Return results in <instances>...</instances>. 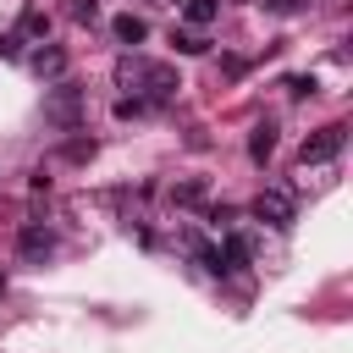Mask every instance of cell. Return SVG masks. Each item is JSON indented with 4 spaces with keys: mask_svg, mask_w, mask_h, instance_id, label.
Masks as SVG:
<instances>
[{
    "mask_svg": "<svg viewBox=\"0 0 353 353\" xmlns=\"http://www.w3.org/2000/svg\"><path fill=\"white\" fill-rule=\"evenodd\" d=\"M116 88H132V94H138V99L154 110V105H171L182 83H176V72H171V66H160V61L121 55V61H116Z\"/></svg>",
    "mask_w": 353,
    "mask_h": 353,
    "instance_id": "1",
    "label": "cell"
},
{
    "mask_svg": "<svg viewBox=\"0 0 353 353\" xmlns=\"http://www.w3.org/2000/svg\"><path fill=\"white\" fill-rule=\"evenodd\" d=\"M44 121L61 127V132H77V127H83V88H77L72 77H55V83L44 88Z\"/></svg>",
    "mask_w": 353,
    "mask_h": 353,
    "instance_id": "2",
    "label": "cell"
},
{
    "mask_svg": "<svg viewBox=\"0 0 353 353\" xmlns=\"http://www.w3.org/2000/svg\"><path fill=\"white\" fill-rule=\"evenodd\" d=\"M342 143H347V127H342V121L320 127L314 138H303V165H325V160H336V154H342Z\"/></svg>",
    "mask_w": 353,
    "mask_h": 353,
    "instance_id": "3",
    "label": "cell"
},
{
    "mask_svg": "<svg viewBox=\"0 0 353 353\" xmlns=\"http://www.w3.org/2000/svg\"><path fill=\"white\" fill-rule=\"evenodd\" d=\"M50 254H55V237H50V226H44V221H28V226L17 232V259H22V265H44Z\"/></svg>",
    "mask_w": 353,
    "mask_h": 353,
    "instance_id": "4",
    "label": "cell"
},
{
    "mask_svg": "<svg viewBox=\"0 0 353 353\" xmlns=\"http://www.w3.org/2000/svg\"><path fill=\"white\" fill-rule=\"evenodd\" d=\"M254 215H259L265 226L287 232V226H292V193H287V188H265V193L254 199Z\"/></svg>",
    "mask_w": 353,
    "mask_h": 353,
    "instance_id": "5",
    "label": "cell"
},
{
    "mask_svg": "<svg viewBox=\"0 0 353 353\" xmlns=\"http://www.w3.org/2000/svg\"><path fill=\"white\" fill-rule=\"evenodd\" d=\"M28 66H33V72H39V77H44V83H55V77H66V50H61V44H50V39H44V44H39V50H33V55H28Z\"/></svg>",
    "mask_w": 353,
    "mask_h": 353,
    "instance_id": "6",
    "label": "cell"
},
{
    "mask_svg": "<svg viewBox=\"0 0 353 353\" xmlns=\"http://www.w3.org/2000/svg\"><path fill=\"white\" fill-rule=\"evenodd\" d=\"M215 248H221V276H237V270L248 265V254H254L243 232H226V243H215Z\"/></svg>",
    "mask_w": 353,
    "mask_h": 353,
    "instance_id": "7",
    "label": "cell"
},
{
    "mask_svg": "<svg viewBox=\"0 0 353 353\" xmlns=\"http://www.w3.org/2000/svg\"><path fill=\"white\" fill-rule=\"evenodd\" d=\"M270 154H276V121H254V127H248V160L265 165Z\"/></svg>",
    "mask_w": 353,
    "mask_h": 353,
    "instance_id": "8",
    "label": "cell"
},
{
    "mask_svg": "<svg viewBox=\"0 0 353 353\" xmlns=\"http://www.w3.org/2000/svg\"><path fill=\"white\" fill-rule=\"evenodd\" d=\"M110 33H116V44H143V39H149V22L132 17V11H121V17L110 22Z\"/></svg>",
    "mask_w": 353,
    "mask_h": 353,
    "instance_id": "9",
    "label": "cell"
},
{
    "mask_svg": "<svg viewBox=\"0 0 353 353\" xmlns=\"http://www.w3.org/2000/svg\"><path fill=\"white\" fill-rule=\"evenodd\" d=\"M182 17H188V28H210L221 17V0H182Z\"/></svg>",
    "mask_w": 353,
    "mask_h": 353,
    "instance_id": "10",
    "label": "cell"
},
{
    "mask_svg": "<svg viewBox=\"0 0 353 353\" xmlns=\"http://www.w3.org/2000/svg\"><path fill=\"white\" fill-rule=\"evenodd\" d=\"M17 39H22V44H28V39H39V44H44V39H50V17H44V11H22Z\"/></svg>",
    "mask_w": 353,
    "mask_h": 353,
    "instance_id": "11",
    "label": "cell"
},
{
    "mask_svg": "<svg viewBox=\"0 0 353 353\" xmlns=\"http://www.w3.org/2000/svg\"><path fill=\"white\" fill-rule=\"evenodd\" d=\"M171 44H176L182 55H204V50H210V39H204L199 28H182V33H171Z\"/></svg>",
    "mask_w": 353,
    "mask_h": 353,
    "instance_id": "12",
    "label": "cell"
},
{
    "mask_svg": "<svg viewBox=\"0 0 353 353\" xmlns=\"http://www.w3.org/2000/svg\"><path fill=\"white\" fill-rule=\"evenodd\" d=\"M116 116H121V121H138V116H149V105H143L138 94H121V99H116Z\"/></svg>",
    "mask_w": 353,
    "mask_h": 353,
    "instance_id": "13",
    "label": "cell"
},
{
    "mask_svg": "<svg viewBox=\"0 0 353 353\" xmlns=\"http://www.w3.org/2000/svg\"><path fill=\"white\" fill-rule=\"evenodd\" d=\"M171 199H176V204H199V199H204V182H176Z\"/></svg>",
    "mask_w": 353,
    "mask_h": 353,
    "instance_id": "14",
    "label": "cell"
},
{
    "mask_svg": "<svg viewBox=\"0 0 353 353\" xmlns=\"http://www.w3.org/2000/svg\"><path fill=\"white\" fill-rule=\"evenodd\" d=\"M72 17L77 22H99V0H72Z\"/></svg>",
    "mask_w": 353,
    "mask_h": 353,
    "instance_id": "15",
    "label": "cell"
},
{
    "mask_svg": "<svg viewBox=\"0 0 353 353\" xmlns=\"http://www.w3.org/2000/svg\"><path fill=\"white\" fill-rule=\"evenodd\" d=\"M287 94H292V99H309V94H314V77H287Z\"/></svg>",
    "mask_w": 353,
    "mask_h": 353,
    "instance_id": "16",
    "label": "cell"
},
{
    "mask_svg": "<svg viewBox=\"0 0 353 353\" xmlns=\"http://www.w3.org/2000/svg\"><path fill=\"white\" fill-rule=\"evenodd\" d=\"M88 154H94V138H72L66 143V160H88Z\"/></svg>",
    "mask_w": 353,
    "mask_h": 353,
    "instance_id": "17",
    "label": "cell"
},
{
    "mask_svg": "<svg viewBox=\"0 0 353 353\" xmlns=\"http://www.w3.org/2000/svg\"><path fill=\"white\" fill-rule=\"evenodd\" d=\"M265 11H276V17H292V11H303V0H259Z\"/></svg>",
    "mask_w": 353,
    "mask_h": 353,
    "instance_id": "18",
    "label": "cell"
},
{
    "mask_svg": "<svg viewBox=\"0 0 353 353\" xmlns=\"http://www.w3.org/2000/svg\"><path fill=\"white\" fill-rule=\"evenodd\" d=\"M171 6H182V0H171Z\"/></svg>",
    "mask_w": 353,
    "mask_h": 353,
    "instance_id": "19",
    "label": "cell"
}]
</instances>
